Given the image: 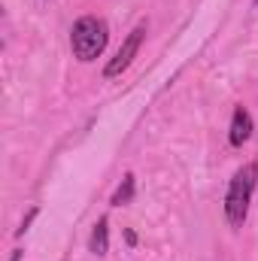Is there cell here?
Segmentation results:
<instances>
[{
    "mask_svg": "<svg viewBox=\"0 0 258 261\" xmlns=\"http://www.w3.org/2000/svg\"><path fill=\"white\" fill-rule=\"evenodd\" d=\"M255 186H258V164L255 161L243 164V167L231 176V182H228V195H225V219H228V225H231L234 231L246 225V216H249V203H252V192H255Z\"/></svg>",
    "mask_w": 258,
    "mask_h": 261,
    "instance_id": "1",
    "label": "cell"
},
{
    "mask_svg": "<svg viewBox=\"0 0 258 261\" xmlns=\"http://www.w3.org/2000/svg\"><path fill=\"white\" fill-rule=\"evenodd\" d=\"M107 40H110V24L104 18H97V15H82L70 31V49L85 64L94 61L97 55H104Z\"/></svg>",
    "mask_w": 258,
    "mask_h": 261,
    "instance_id": "2",
    "label": "cell"
},
{
    "mask_svg": "<svg viewBox=\"0 0 258 261\" xmlns=\"http://www.w3.org/2000/svg\"><path fill=\"white\" fill-rule=\"evenodd\" d=\"M143 40H146V24H137L128 37H125V43H122V49L116 52V58H110V64L104 67V79H116V76H122V73L131 67V61L137 58Z\"/></svg>",
    "mask_w": 258,
    "mask_h": 261,
    "instance_id": "3",
    "label": "cell"
},
{
    "mask_svg": "<svg viewBox=\"0 0 258 261\" xmlns=\"http://www.w3.org/2000/svg\"><path fill=\"white\" fill-rule=\"evenodd\" d=\"M252 113L246 107H234V116H231V130H228V140L231 146H243L249 137H252Z\"/></svg>",
    "mask_w": 258,
    "mask_h": 261,
    "instance_id": "4",
    "label": "cell"
},
{
    "mask_svg": "<svg viewBox=\"0 0 258 261\" xmlns=\"http://www.w3.org/2000/svg\"><path fill=\"white\" fill-rule=\"evenodd\" d=\"M88 252L97 255V258H104V255L110 252V219H107V216H100V219L94 222L91 237H88Z\"/></svg>",
    "mask_w": 258,
    "mask_h": 261,
    "instance_id": "5",
    "label": "cell"
},
{
    "mask_svg": "<svg viewBox=\"0 0 258 261\" xmlns=\"http://www.w3.org/2000/svg\"><path fill=\"white\" fill-rule=\"evenodd\" d=\"M134 192H137V179H134V173H125L122 186H119V189L113 192L110 203H113V206H128L131 200H134Z\"/></svg>",
    "mask_w": 258,
    "mask_h": 261,
    "instance_id": "6",
    "label": "cell"
},
{
    "mask_svg": "<svg viewBox=\"0 0 258 261\" xmlns=\"http://www.w3.org/2000/svg\"><path fill=\"white\" fill-rule=\"evenodd\" d=\"M37 213H40V210H37V206H31V210H28V216H24V219H21V225H18V231H15V234H18V237H21V234H24V231H28V228H31V222H34V219H37Z\"/></svg>",
    "mask_w": 258,
    "mask_h": 261,
    "instance_id": "7",
    "label": "cell"
},
{
    "mask_svg": "<svg viewBox=\"0 0 258 261\" xmlns=\"http://www.w3.org/2000/svg\"><path fill=\"white\" fill-rule=\"evenodd\" d=\"M125 240H128V246H137V234L134 231H125Z\"/></svg>",
    "mask_w": 258,
    "mask_h": 261,
    "instance_id": "8",
    "label": "cell"
},
{
    "mask_svg": "<svg viewBox=\"0 0 258 261\" xmlns=\"http://www.w3.org/2000/svg\"><path fill=\"white\" fill-rule=\"evenodd\" d=\"M9 261H21V249H15V252H12V258Z\"/></svg>",
    "mask_w": 258,
    "mask_h": 261,
    "instance_id": "9",
    "label": "cell"
},
{
    "mask_svg": "<svg viewBox=\"0 0 258 261\" xmlns=\"http://www.w3.org/2000/svg\"><path fill=\"white\" fill-rule=\"evenodd\" d=\"M255 6H258V0H255Z\"/></svg>",
    "mask_w": 258,
    "mask_h": 261,
    "instance_id": "10",
    "label": "cell"
}]
</instances>
